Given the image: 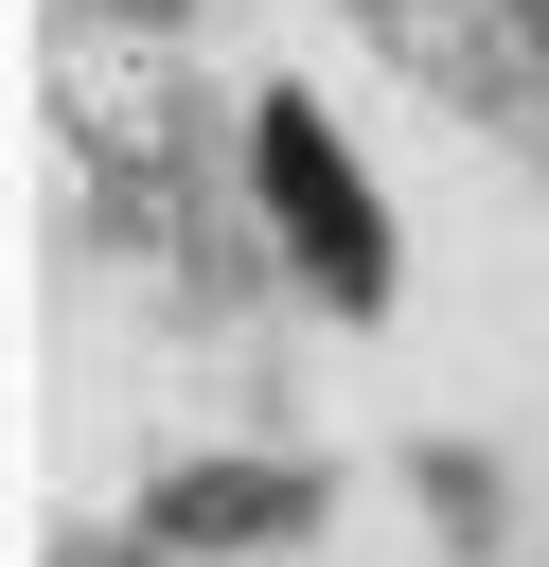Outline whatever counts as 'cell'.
Masks as SVG:
<instances>
[{
  "label": "cell",
  "instance_id": "obj_1",
  "mask_svg": "<svg viewBox=\"0 0 549 567\" xmlns=\"http://www.w3.org/2000/svg\"><path fill=\"white\" fill-rule=\"evenodd\" d=\"M248 177H266V213H283V248H301L319 301H390V213H372V177L336 159L319 106H266L248 124Z\"/></svg>",
  "mask_w": 549,
  "mask_h": 567
}]
</instances>
